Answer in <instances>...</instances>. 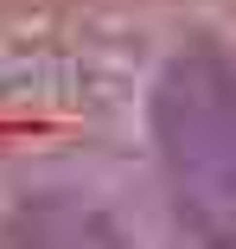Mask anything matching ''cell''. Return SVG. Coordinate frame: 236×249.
<instances>
[{"label": "cell", "mask_w": 236, "mask_h": 249, "mask_svg": "<svg viewBox=\"0 0 236 249\" xmlns=\"http://www.w3.org/2000/svg\"><path fill=\"white\" fill-rule=\"evenodd\" d=\"M0 249H192L128 122L0 128Z\"/></svg>", "instance_id": "6da1fadb"}, {"label": "cell", "mask_w": 236, "mask_h": 249, "mask_svg": "<svg viewBox=\"0 0 236 249\" xmlns=\"http://www.w3.org/2000/svg\"><path fill=\"white\" fill-rule=\"evenodd\" d=\"M128 134L192 249H236V38L217 19L147 38L128 83Z\"/></svg>", "instance_id": "7a4b0ae2"}, {"label": "cell", "mask_w": 236, "mask_h": 249, "mask_svg": "<svg viewBox=\"0 0 236 249\" xmlns=\"http://www.w3.org/2000/svg\"><path fill=\"white\" fill-rule=\"evenodd\" d=\"M160 0H0V38L13 32H102V26H128Z\"/></svg>", "instance_id": "3957f363"}, {"label": "cell", "mask_w": 236, "mask_h": 249, "mask_svg": "<svg viewBox=\"0 0 236 249\" xmlns=\"http://www.w3.org/2000/svg\"><path fill=\"white\" fill-rule=\"evenodd\" d=\"M198 7H204V19H217V26L236 38V0H198Z\"/></svg>", "instance_id": "277c9868"}]
</instances>
